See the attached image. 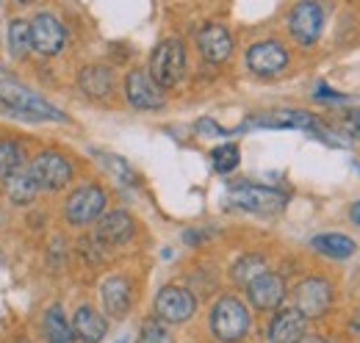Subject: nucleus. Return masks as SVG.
<instances>
[{"label":"nucleus","instance_id":"nucleus-1","mask_svg":"<svg viewBox=\"0 0 360 343\" xmlns=\"http://www.w3.org/2000/svg\"><path fill=\"white\" fill-rule=\"evenodd\" d=\"M0 100L11 111H17V114H22L25 119H34V122H61L64 119V114L56 105H50L47 100L34 94L31 89H25L17 81H8V78L0 81Z\"/></svg>","mask_w":360,"mask_h":343},{"label":"nucleus","instance_id":"nucleus-2","mask_svg":"<svg viewBox=\"0 0 360 343\" xmlns=\"http://www.w3.org/2000/svg\"><path fill=\"white\" fill-rule=\"evenodd\" d=\"M250 330V310L236 297H222L211 310V332L222 343L241 341Z\"/></svg>","mask_w":360,"mask_h":343},{"label":"nucleus","instance_id":"nucleus-3","mask_svg":"<svg viewBox=\"0 0 360 343\" xmlns=\"http://www.w3.org/2000/svg\"><path fill=\"white\" fill-rule=\"evenodd\" d=\"M186 72V50L180 39H164L161 44H155L153 56H150V78L161 89H172L180 84Z\"/></svg>","mask_w":360,"mask_h":343},{"label":"nucleus","instance_id":"nucleus-4","mask_svg":"<svg viewBox=\"0 0 360 343\" xmlns=\"http://www.w3.org/2000/svg\"><path fill=\"white\" fill-rule=\"evenodd\" d=\"M105 211V191L100 186H81L70 194L67 205H64V216L70 224L75 227H84L97 221Z\"/></svg>","mask_w":360,"mask_h":343},{"label":"nucleus","instance_id":"nucleus-5","mask_svg":"<svg viewBox=\"0 0 360 343\" xmlns=\"http://www.w3.org/2000/svg\"><path fill=\"white\" fill-rule=\"evenodd\" d=\"M230 202L250 214H277L285 205V194L266 186H236L230 191Z\"/></svg>","mask_w":360,"mask_h":343},{"label":"nucleus","instance_id":"nucleus-6","mask_svg":"<svg viewBox=\"0 0 360 343\" xmlns=\"http://www.w3.org/2000/svg\"><path fill=\"white\" fill-rule=\"evenodd\" d=\"M321 22H324V14L316 0H300L288 14V31L302 47L316 44V39L321 37Z\"/></svg>","mask_w":360,"mask_h":343},{"label":"nucleus","instance_id":"nucleus-7","mask_svg":"<svg viewBox=\"0 0 360 343\" xmlns=\"http://www.w3.org/2000/svg\"><path fill=\"white\" fill-rule=\"evenodd\" d=\"M194 310H197L194 294L186 291V288H180V285H167L155 297V313L167 324H183V321H188L194 316Z\"/></svg>","mask_w":360,"mask_h":343},{"label":"nucleus","instance_id":"nucleus-8","mask_svg":"<svg viewBox=\"0 0 360 343\" xmlns=\"http://www.w3.org/2000/svg\"><path fill=\"white\" fill-rule=\"evenodd\" d=\"M294 299H297V310L305 318H319L333 304V288H330V283L324 277H308V280H302L297 285Z\"/></svg>","mask_w":360,"mask_h":343},{"label":"nucleus","instance_id":"nucleus-9","mask_svg":"<svg viewBox=\"0 0 360 343\" xmlns=\"http://www.w3.org/2000/svg\"><path fill=\"white\" fill-rule=\"evenodd\" d=\"M125 97L139 111H155V108H164V103H167L164 89L150 78V72H141V70L128 72V78H125Z\"/></svg>","mask_w":360,"mask_h":343},{"label":"nucleus","instance_id":"nucleus-10","mask_svg":"<svg viewBox=\"0 0 360 343\" xmlns=\"http://www.w3.org/2000/svg\"><path fill=\"white\" fill-rule=\"evenodd\" d=\"M247 67H250L255 75H264V78L280 75V72L288 67V53H285L283 44L274 42V39L255 42L247 50Z\"/></svg>","mask_w":360,"mask_h":343},{"label":"nucleus","instance_id":"nucleus-11","mask_svg":"<svg viewBox=\"0 0 360 343\" xmlns=\"http://www.w3.org/2000/svg\"><path fill=\"white\" fill-rule=\"evenodd\" d=\"M31 172H34L37 183H39V188H47V191H58V188H64L72 180L70 161L64 155H58V153H42V155H37L34 164H31Z\"/></svg>","mask_w":360,"mask_h":343},{"label":"nucleus","instance_id":"nucleus-12","mask_svg":"<svg viewBox=\"0 0 360 343\" xmlns=\"http://www.w3.org/2000/svg\"><path fill=\"white\" fill-rule=\"evenodd\" d=\"M244 128H302L311 133H324L319 119L308 111H294V108H280V111H266L258 117H250Z\"/></svg>","mask_w":360,"mask_h":343},{"label":"nucleus","instance_id":"nucleus-13","mask_svg":"<svg viewBox=\"0 0 360 343\" xmlns=\"http://www.w3.org/2000/svg\"><path fill=\"white\" fill-rule=\"evenodd\" d=\"M67 42V34H64V25L53 17V14H37L31 20V44L37 53L42 56H56L64 50Z\"/></svg>","mask_w":360,"mask_h":343},{"label":"nucleus","instance_id":"nucleus-14","mask_svg":"<svg viewBox=\"0 0 360 343\" xmlns=\"http://www.w3.org/2000/svg\"><path fill=\"white\" fill-rule=\"evenodd\" d=\"M247 297L255 310H277L285 299V283L280 274L264 271L252 283H247Z\"/></svg>","mask_w":360,"mask_h":343},{"label":"nucleus","instance_id":"nucleus-15","mask_svg":"<svg viewBox=\"0 0 360 343\" xmlns=\"http://www.w3.org/2000/svg\"><path fill=\"white\" fill-rule=\"evenodd\" d=\"M308 330V318L297 310V307H285L280 310L269 324V341L271 343H300L305 338Z\"/></svg>","mask_w":360,"mask_h":343},{"label":"nucleus","instance_id":"nucleus-16","mask_svg":"<svg viewBox=\"0 0 360 343\" xmlns=\"http://www.w3.org/2000/svg\"><path fill=\"white\" fill-rule=\"evenodd\" d=\"M197 47H200V53H202L205 61L222 64V61L230 58V53H233V37L227 34V28L217 25V22H208L197 34Z\"/></svg>","mask_w":360,"mask_h":343},{"label":"nucleus","instance_id":"nucleus-17","mask_svg":"<svg viewBox=\"0 0 360 343\" xmlns=\"http://www.w3.org/2000/svg\"><path fill=\"white\" fill-rule=\"evenodd\" d=\"M134 238V219L128 211H111V214L100 216L97 221V241L108 244V247H122Z\"/></svg>","mask_w":360,"mask_h":343},{"label":"nucleus","instance_id":"nucleus-18","mask_svg":"<svg viewBox=\"0 0 360 343\" xmlns=\"http://www.w3.org/2000/svg\"><path fill=\"white\" fill-rule=\"evenodd\" d=\"M100 297H103V310L111 316V318H125L128 310H131V283L125 277H108L100 288Z\"/></svg>","mask_w":360,"mask_h":343},{"label":"nucleus","instance_id":"nucleus-19","mask_svg":"<svg viewBox=\"0 0 360 343\" xmlns=\"http://www.w3.org/2000/svg\"><path fill=\"white\" fill-rule=\"evenodd\" d=\"M108 332V321L94 310L89 304L78 307L75 310V318H72V335L81 343H100Z\"/></svg>","mask_w":360,"mask_h":343},{"label":"nucleus","instance_id":"nucleus-20","mask_svg":"<svg viewBox=\"0 0 360 343\" xmlns=\"http://www.w3.org/2000/svg\"><path fill=\"white\" fill-rule=\"evenodd\" d=\"M37 191H39V183H37L31 167H28V169L20 167V169L11 172V174L6 177V197H8V202H14V205H28V202H34Z\"/></svg>","mask_w":360,"mask_h":343},{"label":"nucleus","instance_id":"nucleus-21","mask_svg":"<svg viewBox=\"0 0 360 343\" xmlns=\"http://www.w3.org/2000/svg\"><path fill=\"white\" fill-rule=\"evenodd\" d=\"M78 86H81L84 94H89V97H94V100H100V97H108V94H111V89H114V75H111L108 67L89 64V67L81 70Z\"/></svg>","mask_w":360,"mask_h":343},{"label":"nucleus","instance_id":"nucleus-22","mask_svg":"<svg viewBox=\"0 0 360 343\" xmlns=\"http://www.w3.org/2000/svg\"><path fill=\"white\" fill-rule=\"evenodd\" d=\"M311 247H314L319 255L333 257V260H344V257L355 255V241L344 233H321L311 238Z\"/></svg>","mask_w":360,"mask_h":343},{"label":"nucleus","instance_id":"nucleus-23","mask_svg":"<svg viewBox=\"0 0 360 343\" xmlns=\"http://www.w3.org/2000/svg\"><path fill=\"white\" fill-rule=\"evenodd\" d=\"M45 338L47 343H72L75 335H72V327L64 316V310L56 304L45 313Z\"/></svg>","mask_w":360,"mask_h":343},{"label":"nucleus","instance_id":"nucleus-24","mask_svg":"<svg viewBox=\"0 0 360 343\" xmlns=\"http://www.w3.org/2000/svg\"><path fill=\"white\" fill-rule=\"evenodd\" d=\"M8 50L14 58H25L28 50H34L31 44V22L28 20H14L8 25Z\"/></svg>","mask_w":360,"mask_h":343},{"label":"nucleus","instance_id":"nucleus-25","mask_svg":"<svg viewBox=\"0 0 360 343\" xmlns=\"http://www.w3.org/2000/svg\"><path fill=\"white\" fill-rule=\"evenodd\" d=\"M22 161H25L22 147L17 141H11V138H3L0 141V180H6L11 172L20 169Z\"/></svg>","mask_w":360,"mask_h":343},{"label":"nucleus","instance_id":"nucleus-26","mask_svg":"<svg viewBox=\"0 0 360 343\" xmlns=\"http://www.w3.org/2000/svg\"><path fill=\"white\" fill-rule=\"evenodd\" d=\"M266 271V260L261 255H244L236 266H233V280L236 283H241V285H247V283H252L258 274H264Z\"/></svg>","mask_w":360,"mask_h":343},{"label":"nucleus","instance_id":"nucleus-27","mask_svg":"<svg viewBox=\"0 0 360 343\" xmlns=\"http://www.w3.org/2000/svg\"><path fill=\"white\" fill-rule=\"evenodd\" d=\"M238 147L236 144H222V147H217L214 153H211V164H214V169L219 172V174H227V172H233L238 167Z\"/></svg>","mask_w":360,"mask_h":343},{"label":"nucleus","instance_id":"nucleus-28","mask_svg":"<svg viewBox=\"0 0 360 343\" xmlns=\"http://www.w3.org/2000/svg\"><path fill=\"white\" fill-rule=\"evenodd\" d=\"M136 343H172V341H169L167 327H164L161 321L150 318V321H144V324H141V332H139Z\"/></svg>","mask_w":360,"mask_h":343},{"label":"nucleus","instance_id":"nucleus-29","mask_svg":"<svg viewBox=\"0 0 360 343\" xmlns=\"http://www.w3.org/2000/svg\"><path fill=\"white\" fill-rule=\"evenodd\" d=\"M103 164L114 172V174H117V180H122V183H134L136 180L134 169H131L122 158H117V155H103Z\"/></svg>","mask_w":360,"mask_h":343},{"label":"nucleus","instance_id":"nucleus-30","mask_svg":"<svg viewBox=\"0 0 360 343\" xmlns=\"http://www.w3.org/2000/svg\"><path fill=\"white\" fill-rule=\"evenodd\" d=\"M349 216H352V221H355V224H360V200L355 202V205H352V211H349Z\"/></svg>","mask_w":360,"mask_h":343},{"label":"nucleus","instance_id":"nucleus-31","mask_svg":"<svg viewBox=\"0 0 360 343\" xmlns=\"http://www.w3.org/2000/svg\"><path fill=\"white\" fill-rule=\"evenodd\" d=\"M300 343H327V341H324V338H316V335H305Z\"/></svg>","mask_w":360,"mask_h":343},{"label":"nucleus","instance_id":"nucleus-32","mask_svg":"<svg viewBox=\"0 0 360 343\" xmlns=\"http://www.w3.org/2000/svg\"><path fill=\"white\" fill-rule=\"evenodd\" d=\"M352 332H358L360 335V310L355 313V318H352Z\"/></svg>","mask_w":360,"mask_h":343},{"label":"nucleus","instance_id":"nucleus-33","mask_svg":"<svg viewBox=\"0 0 360 343\" xmlns=\"http://www.w3.org/2000/svg\"><path fill=\"white\" fill-rule=\"evenodd\" d=\"M114 343H128V338H120V341H114Z\"/></svg>","mask_w":360,"mask_h":343},{"label":"nucleus","instance_id":"nucleus-34","mask_svg":"<svg viewBox=\"0 0 360 343\" xmlns=\"http://www.w3.org/2000/svg\"><path fill=\"white\" fill-rule=\"evenodd\" d=\"M20 3H31V0H20Z\"/></svg>","mask_w":360,"mask_h":343},{"label":"nucleus","instance_id":"nucleus-35","mask_svg":"<svg viewBox=\"0 0 360 343\" xmlns=\"http://www.w3.org/2000/svg\"><path fill=\"white\" fill-rule=\"evenodd\" d=\"M17 343H31V341H17Z\"/></svg>","mask_w":360,"mask_h":343}]
</instances>
